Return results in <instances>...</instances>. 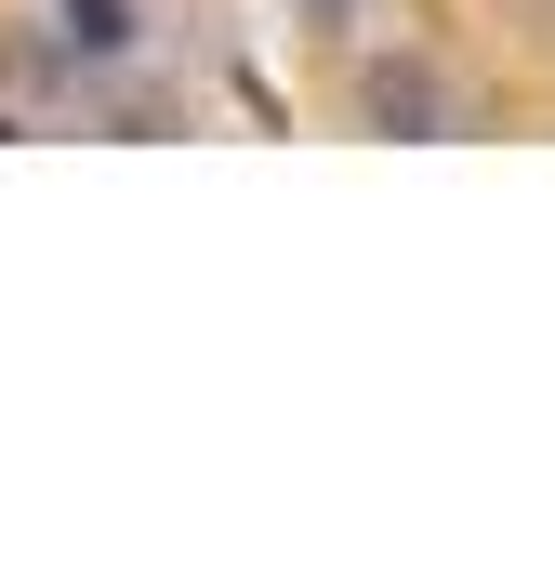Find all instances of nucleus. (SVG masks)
Here are the masks:
<instances>
[{"label":"nucleus","mask_w":555,"mask_h":569,"mask_svg":"<svg viewBox=\"0 0 555 569\" xmlns=\"http://www.w3.org/2000/svg\"><path fill=\"white\" fill-rule=\"evenodd\" d=\"M371 120H384V133H436L450 107H436V80H423V67H371Z\"/></svg>","instance_id":"nucleus-1"},{"label":"nucleus","mask_w":555,"mask_h":569,"mask_svg":"<svg viewBox=\"0 0 555 569\" xmlns=\"http://www.w3.org/2000/svg\"><path fill=\"white\" fill-rule=\"evenodd\" d=\"M304 13H317V27H344V13H357V0H304Z\"/></svg>","instance_id":"nucleus-3"},{"label":"nucleus","mask_w":555,"mask_h":569,"mask_svg":"<svg viewBox=\"0 0 555 569\" xmlns=\"http://www.w3.org/2000/svg\"><path fill=\"white\" fill-rule=\"evenodd\" d=\"M53 40L67 53H133V0H53Z\"/></svg>","instance_id":"nucleus-2"}]
</instances>
